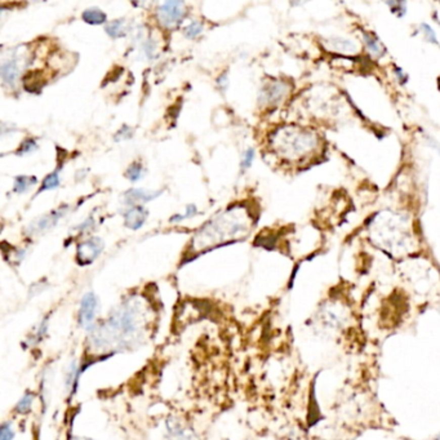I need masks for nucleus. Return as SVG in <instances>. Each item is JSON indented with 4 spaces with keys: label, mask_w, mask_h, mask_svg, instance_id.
Returning <instances> with one entry per match:
<instances>
[{
    "label": "nucleus",
    "mask_w": 440,
    "mask_h": 440,
    "mask_svg": "<svg viewBox=\"0 0 440 440\" xmlns=\"http://www.w3.org/2000/svg\"><path fill=\"white\" fill-rule=\"evenodd\" d=\"M203 29H204L203 23L200 21L195 20L185 27L184 34L187 39H196V37H199L203 34Z\"/></svg>",
    "instance_id": "a211bd4d"
},
{
    "label": "nucleus",
    "mask_w": 440,
    "mask_h": 440,
    "mask_svg": "<svg viewBox=\"0 0 440 440\" xmlns=\"http://www.w3.org/2000/svg\"><path fill=\"white\" fill-rule=\"evenodd\" d=\"M149 212L142 205H132L124 213V226L129 230H140L146 222Z\"/></svg>",
    "instance_id": "1a4fd4ad"
},
{
    "label": "nucleus",
    "mask_w": 440,
    "mask_h": 440,
    "mask_svg": "<svg viewBox=\"0 0 440 440\" xmlns=\"http://www.w3.org/2000/svg\"><path fill=\"white\" fill-rule=\"evenodd\" d=\"M254 155H256V153H254V150L252 147L245 150V153L243 154L242 161H240V168H242V170L250 168V165H252V163L254 160Z\"/></svg>",
    "instance_id": "4be33fe9"
},
{
    "label": "nucleus",
    "mask_w": 440,
    "mask_h": 440,
    "mask_svg": "<svg viewBox=\"0 0 440 440\" xmlns=\"http://www.w3.org/2000/svg\"><path fill=\"white\" fill-rule=\"evenodd\" d=\"M132 136H133L132 128H130L129 125H127V124H124V125H121L120 129H119L118 132L115 133V136H114V140H115L116 142L127 141V140L132 138Z\"/></svg>",
    "instance_id": "412c9836"
},
{
    "label": "nucleus",
    "mask_w": 440,
    "mask_h": 440,
    "mask_svg": "<svg viewBox=\"0 0 440 440\" xmlns=\"http://www.w3.org/2000/svg\"><path fill=\"white\" fill-rule=\"evenodd\" d=\"M66 209H67L66 207H62V205H61L58 209H55L52 210V212H49L48 214H44V216L39 217V218L35 219L34 222H31V224L27 226L26 233L29 234L30 236H35L51 230V229L55 228L56 225H57V222L65 216Z\"/></svg>",
    "instance_id": "39448f33"
},
{
    "label": "nucleus",
    "mask_w": 440,
    "mask_h": 440,
    "mask_svg": "<svg viewBox=\"0 0 440 440\" xmlns=\"http://www.w3.org/2000/svg\"><path fill=\"white\" fill-rule=\"evenodd\" d=\"M276 244V238L273 234H269V235H262L257 236V239L254 240V245H258V247H263L265 249H274Z\"/></svg>",
    "instance_id": "6ab92c4d"
},
{
    "label": "nucleus",
    "mask_w": 440,
    "mask_h": 440,
    "mask_svg": "<svg viewBox=\"0 0 440 440\" xmlns=\"http://www.w3.org/2000/svg\"><path fill=\"white\" fill-rule=\"evenodd\" d=\"M32 402H34V394L30 391L25 392L23 397L18 400V403L16 404V412L20 414H26L31 411Z\"/></svg>",
    "instance_id": "f3484780"
},
{
    "label": "nucleus",
    "mask_w": 440,
    "mask_h": 440,
    "mask_svg": "<svg viewBox=\"0 0 440 440\" xmlns=\"http://www.w3.org/2000/svg\"><path fill=\"white\" fill-rule=\"evenodd\" d=\"M240 208H229L224 214L213 218L203 226V229L195 235L194 242L203 243L207 240L209 244H219L226 239H233L249 231L248 222L243 218Z\"/></svg>",
    "instance_id": "f03ea898"
},
{
    "label": "nucleus",
    "mask_w": 440,
    "mask_h": 440,
    "mask_svg": "<svg viewBox=\"0 0 440 440\" xmlns=\"http://www.w3.org/2000/svg\"><path fill=\"white\" fill-rule=\"evenodd\" d=\"M288 93V85L282 81H274L266 84L259 93V102L265 106L278 105Z\"/></svg>",
    "instance_id": "0eeeda50"
},
{
    "label": "nucleus",
    "mask_w": 440,
    "mask_h": 440,
    "mask_svg": "<svg viewBox=\"0 0 440 440\" xmlns=\"http://www.w3.org/2000/svg\"><path fill=\"white\" fill-rule=\"evenodd\" d=\"M145 173H146V170H145L144 165H142L141 163H138V161H135V163H132V164L127 168L124 175H125V179L129 180L130 182H137L140 181V180L144 179Z\"/></svg>",
    "instance_id": "4468645a"
},
{
    "label": "nucleus",
    "mask_w": 440,
    "mask_h": 440,
    "mask_svg": "<svg viewBox=\"0 0 440 440\" xmlns=\"http://www.w3.org/2000/svg\"><path fill=\"white\" fill-rule=\"evenodd\" d=\"M21 60L17 55H13L9 60H4L0 66L2 80L6 86L13 88L17 84L21 75Z\"/></svg>",
    "instance_id": "6e6552de"
},
{
    "label": "nucleus",
    "mask_w": 440,
    "mask_h": 440,
    "mask_svg": "<svg viewBox=\"0 0 440 440\" xmlns=\"http://www.w3.org/2000/svg\"><path fill=\"white\" fill-rule=\"evenodd\" d=\"M217 86H218L221 92H225V91H226V88L229 86L228 72H224V74H221L218 78H217Z\"/></svg>",
    "instance_id": "bb28decb"
},
{
    "label": "nucleus",
    "mask_w": 440,
    "mask_h": 440,
    "mask_svg": "<svg viewBox=\"0 0 440 440\" xmlns=\"http://www.w3.org/2000/svg\"><path fill=\"white\" fill-rule=\"evenodd\" d=\"M364 40H366V44H367V47H368L369 51H371V53H373L374 56H378V57H381V56L385 53V48H383V46L381 44V41H378V39H377L374 35L364 34Z\"/></svg>",
    "instance_id": "dca6fc26"
},
{
    "label": "nucleus",
    "mask_w": 440,
    "mask_h": 440,
    "mask_svg": "<svg viewBox=\"0 0 440 440\" xmlns=\"http://www.w3.org/2000/svg\"><path fill=\"white\" fill-rule=\"evenodd\" d=\"M37 184V179L34 175H17L15 179L13 191L17 194H25L31 189L34 185Z\"/></svg>",
    "instance_id": "ddd939ff"
},
{
    "label": "nucleus",
    "mask_w": 440,
    "mask_h": 440,
    "mask_svg": "<svg viewBox=\"0 0 440 440\" xmlns=\"http://www.w3.org/2000/svg\"><path fill=\"white\" fill-rule=\"evenodd\" d=\"M186 9L182 2H165L156 9V20L164 29H174L182 22Z\"/></svg>",
    "instance_id": "7ed1b4c3"
},
{
    "label": "nucleus",
    "mask_w": 440,
    "mask_h": 440,
    "mask_svg": "<svg viewBox=\"0 0 440 440\" xmlns=\"http://www.w3.org/2000/svg\"><path fill=\"white\" fill-rule=\"evenodd\" d=\"M98 311V299L93 292H88L83 296L79 307V323L84 328H93L92 324Z\"/></svg>",
    "instance_id": "423d86ee"
},
{
    "label": "nucleus",
    "mask_w": 440,
    "mask_h": 440,
    "mask_svg": "<svg viewBox=\"0 0 440 440\" xmlns=\"http://www.w3.org/2000/svg\"><path fill=\"white\" fill-rule=\"evenodd\" d=\"M93 226H95V218L93 217H88V218L85 219L84 222H81L80 225H78L76 226V231L78 233H88V231H91L93 229Z\"/></svg>",
    "instance_id": "393cba45"
},
{
    "label": "nucleus",
    "mask_w": 440,
    "mask_h": 440,
    "mask_svg": "<svg viewBox=\"0 0 440 440\" xmlns=\"http://www.w3.org/2000/svg\"><path fill=\"white\" fill-rule=\"evenodd\" d=\"M161 193H163L161 190L150 191L145 190V189H129L127 193L124 194V200L132 207V205H138V203L151 202V200L158 198Z\"/></svg>",
    "instance_id": "9d476101"
},
{
    "label": "nucleus",
    "mask_w": 440,
    "mask_h": 440,
    "mask_svg": "<svg viewBox=\"0 0 440 440\" xmlns=\"http://www.w3.org/2000/svg\"><path fill=\"white\" fill-rule=\"evenodd\" d=\"M421 27H422L423 32H425L426 39H427L429 41H431V43L436 44V35H435V32L432 31L431 27H430L427 23H422V25H421Z\"/></svg>",
    "instance_id": "a878e982"
},
{
    "label": "nucleus",
    "mask_w": 440,
    "mask_h": 440,
    "mask_svg": "<svg viewBox=\"0 0 440 440\" xmlns=\"http://www.w3.org/2000/svg\"><path fill=\"white\" fill-rule=\"evenodd\" d=\"M270 141L276 153L288 160L303 158L317 147V136L296 125L278 128L271 135Z\"/></svg>",
    "instance_id": "f257e3e1"
},
{
    "label": "nucleus",
    "mask_w": 440,
    "mask_h": 440,
    "mask_svg": "<svg viewBox=\"0 0 440 440\" xmlns=\"http://www.w3.org/2000/svg\"><path fill=\"white\" fill-rule=\"evenodd\" d=\"M60 184H61V180H60V174H58V170H55V172L49 173L46 179H44L43 184H41L37 194L43 193V191L55 190V189H57V187L60 186Z\"/></svg>",
    "instance_id": "2eb2a0df"
},
{
    "label": "nucleus",
    "mask_w": 440,
    "mask_h": 440,
    "mask_svg": "<svg viewBox=\"0 0 440 440\" xmlns=\"http://www.w3.org/2000/svg\"><path fill=\"white\" fill-rule=\"evenodd\" d=\"M195 214H198V207L194 204H189L186 207V210H185L184 213V217L185 219L186 218H191L193 216H195Z\"/></svg>",
    "instance_id": "cd10ccee"
},
{
    "label": "nucleus",
    "mask_w": 440,
    "mask_h": 440,
    "mask_svg": "<svg viewBox=\"0 0 440 440\" xmlns=\"http://www.w3.org/2000/svg\"><path fill=\"white\" fill-rule=\"evenodd\" d=\"M15 437V430L12 427L11 422H4L0 429V440H13Z\"/></svg>",
    "instance_id": "b1692460"
},
{
    "label": "nucleus",
    "mask_w": 440,
    "mask_h": 440,
    "mask_svg": "<svg viewBox=\"0 0 440 440\" xmlns=\"http://www.w3.org/2000/svg\"><path fill=\"white\" fill-rule=\"evenodd\" d=\"M81 18L85 23L88 25H102V23H106L107 17L101 9L98 8H88L81 13Z\"/></svg>",
    "instance_id": "f8f14e48"
},
{
    "label": "nucleus",
    "mask_w": 440,
    "mask_h": 440,
    "mask_svg": "<svg viewBox=\"0 0 440 440\" xmlns=\"http://www.w3.org/2000/svg\"><path fill=\"white\" fill-rule=\"evenodd\" d=\"M142 48H144V53L146 55L147 58H155L156 43L153 40V39H151V37H149V39L144 40V46H142Z\"/></svg>",
    "instance_id": "5701e85b"
},
{
    "label": "nucleus",
    "mask_w": 440,
    "mask_h": 440,
    "mask_svg": "<svg viewBox=\"0 0 440 440\" xmlns=\"http://www.w3.org/2000/svg\"><path fill=\"white\" fill-rule=\"evenodd\" d=\"M104 247V242L97 236L85 239L81 243H79L78 249H76V261L80 266L91 265L102 253Z\"/></svg>",
    "instance_id": "20e7f679"
},
{
    "label": "nucleus",
    "mask_w": 440,
    "mask_h": 440,
    "mask_svg": "<svg viewBox=\"0 0 440 440\" xmlns=\"http://www.w3.org/2000/svg\"><path fill=\"white\" fill-rule=\"evenodd\" d=\"M105 31L112 39H120V37L125 36L128 32L127 22H125V20H115L107 22L105 26Z\"/></svg>",
    "instance_id": "9b49d317"
},
{
    "label": "nucleus",
    "mask_w": 440,
    "mask_h": 440,
    "mask_svg": "<svg viewBox=\"0 0 440 440\" xmlns=\"http://www.w3.org/2000/svg\"><path fill=\"white\" fill-rule=\"evenodd\" d=\"M36 149H37L36 141H35L34 138L29 137L20 145V147L17 149L16 154H17V155H25V154L32 153V151H35Z\"/></svg>",
    "instance_id": "aec40b11"
}]
</instances>
